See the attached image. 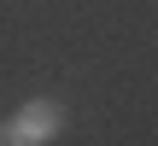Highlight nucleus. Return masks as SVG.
<instances>
[{
    "label": "nucleus",
    "mask_w": 158,
    "mask_h": 146,
    "mask_svg": "<svg viewBox=\"0 0 158 146\" xmlns=\"http://www.w3.org/2000/svg\"><path fill=\"white\" fill-rule=\"evenodd\" d=\"M6 129H12V140H18V146H47L59 129H64V105H59V99H29Z\"/></svg>",
    "instance_id": "f257e3e1"
},
{
    "label": "nucleus",
    "mask_w": 158,
    "mask_h": 146,
    "mask_svg": "<svg viewBox=\"0 0 158 146\" xmlns=\"http://www.w3.org/2000/svg\"><path fill=\"white\" fill-rule=\"evenodd\" d=\"M0 146H18V140H12V129H6V123H0Z\"/></svg>",
    "instance_id": "f03ea898"
}]
</instances>
